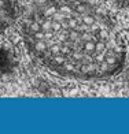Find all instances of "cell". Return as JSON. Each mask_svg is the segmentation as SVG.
<instances>
[{"mask_svg":"<svg viewBox=\"0 0 129 134\" xmlns=\"http://www.w3.org/2000/svg\"><path fill=\"white\" fill-rule=\"evenodd\" d=\"M14 19V2L0 0V33Z\"/></svg>","mask_w":129,"mask_h":134,"instance_id":"cell-2","label":"cell"},{"mask_svg":"<svg viewBox=\"0 0 129 134\" xmlns=\"http://www.w3.org/2000/svg\"><path fill=\"white\" fill-rule=\"evenodd\" d=\"M23 40L34 59L56 74L95 80L115 74L125 60L111 22L82 0H43L23 22Z\"/></svg>","mask_w":129,"mask_h":134,"instance_id":"cell-1","label":"cell"}]
</instances>
